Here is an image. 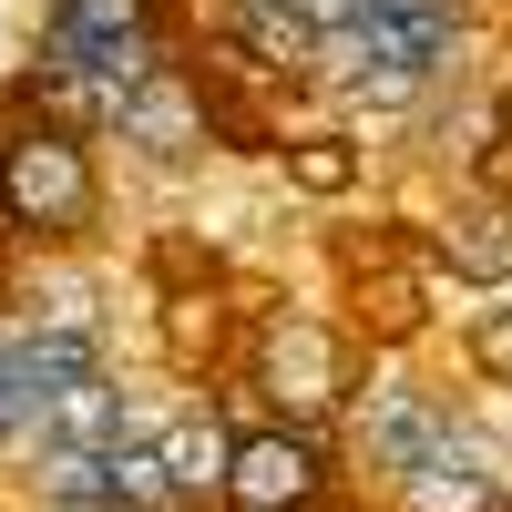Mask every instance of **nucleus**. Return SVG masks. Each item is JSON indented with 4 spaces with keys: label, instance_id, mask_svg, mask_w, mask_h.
<instances>
[{
    "label": "nucleus",
    "instance_id": "obj_1",
    "mask_svg": "<svg viewBox=\"0 0 512 512\" xmlns=\"http://www.w3.org/2000/svg\"><path fill=\"white\" fill-rule=\"evenodd\" d=\"M103 226V154L82 123H62L52 103L11 72L0 82V236L31 256H62Z\"/></svg>",
    "mask_w": 512,
    "mask_h": 512
},
{
    "label": "nucleus",
    "instance_id": "obj_2",
    "mask_svg": "<svg viewBox=\"0 0 512 512\" xmlns=\"http://www.w3.org/2000/svg\"><path fill=\"white\" fill-rule=\"evenodd\" d=\"M379 359L359 349L349 318L328 308H297V297H277V308L246 318V349H236V390L256 400V420H297V431H349V410L369 400Z\"/></svg>",
    "mask_w": 512,
    "mask_h": 512
},
{
    "label": "nucleus",
    "instance_id": "obj_3",
    "mask_svg": "<svg viewBox=\"0 0 512 512\" xmlns=\"http://www.w3.org/2000/svg\"><path fill=\"white\" fill-rule=\"evenodd\" d=\"M338 502H359V472H349L338 431H297V420H246L236 431L216 512H338Z\"/></svg>",
    "mask_w": 512,
    "mask_h": 512
},
{
    "label": "nucleus",
    "instance_id": "obj_4",
    "mask_svg": "<svg viewBox=\"0 0 512 512\" xmlns=\"http://www.w3.org/2000/svg\"><path fill=\"white\" fill-rule=\"evenodd\" d=\"M461 420H472V410H461V400L441 390V379H420L410 359H400V369H379V379H369V400L349 410V431H338V441H349V472H359V492H390V482H410L420 461H431V451L461 431Z\"/></svg>",
    "mask_w": 512,
    "mask_h": 512
},
{
    "label": "nucleus",
    "instance_id": "obj_5",
    "mask_svg": "<svg viewBox=\"0 0 512 512\" xmlns=\"http://www.w3.org/2000/svg\"><path fill=\"white\" fill-rule=\"evenodd\" d=\"M21 492L41 512H175L154 441H41L21 461Z\"/></svg>",
    "mask_w": 512,
    "mask_h": 512
},
{
    "label": "nucleus",
    "instance_id": "obj_6",
    "mask_svg": "<svg viewBox=\"0 0 512 512\" xmlns=\"http://www.w3.org/2000/svg\"><path fill=\"white\" fill-rule=\"evenodd\" d=\"M103 134L134 154L144 175H195V164L216 154V93H205V72L175 52L154 82H134V93L113 103V123H103Z\"/></svg>",
    "mask_w": 512,
    "mask_h": 512
},
{
    "label": "nucleus",
    "instance_id": "obj_7",
    "mask_svg": "<svg viewBox=\"0 0 512 512\" xmlns=\"http://www.w3.org/2000/svg\"><path fill=\"white\" fill-rule=\"evenodd\" d=\"M338 318L359 328V349L379 369H400L431 349L441 328V277L420 267V256H369V267H349V287H338Z\"/></svg>",
    "mask_w": 512,
    "mask_h": 512
},
{
    "label": "nucleus",
    "instance_id": "obj_8",
    "mask_svg": "<svg viewBox=\"0 0 512 512\" xmlns=\"http://www.w3.org/2000/svg\"><path fill=\"white\" fill-rule=\"evenodd\" d=\"M420 267L461 297H512V205L451 185V205L420 216Z\"/></svg>",
    "mask_w": 512,
    "mask_h": 512
},
{
    "label": "nucleus",
    "instance_id": "obj_9",
    "mask_svg": "<svg viewBox=\"0 0 512 512\" xmlns=\"http://www.w3.org/2000/svg\"><path fill=\"white\" fill-rule=\"evenodd\" d=\"M502 482H512V441L502 431H482V420H461V431L420 461L410 482H390V492H369L379 512H492L502 502Z\"/></svg>",
    "mask_w": 512,
    "mask_h": 512
},
{
    "label": "nucleus",
    "instance_id": "obj_10",
    "mask_svg": "<svg viewBox=\"0 0 512 512\" xmlns=\"http://www.w3.org/2000/svg\"><path fill=\"white\" fill-rule=\"evenodd\" d=\"M236 431L246 420H226L216 410V390L205 400H175V410H154V461H164V482H175V512H216V492H226V461H236Z\"/></svg>",
    "mask_w": 512,
    "mask_h": 512
},
{
    "label": "nucleus",
    "instance_id": "obj_11",
    "mask_svg": "<svg viewBox=\"0 0 512 512\" xmlns=\"http://www.w3.org/2000/svg\"><path fill=\"white\" fill-rule=\"evenodd\" d=\"M287 195H308V205H338V195H359L369 185V144L349 134V123H308V134H287Z\"/></svg>",
    "mask_w": 512,
    "mask_h": 512
},
{
    "label": "nucleus",
    "instance_id": "obj_12",
    "mask_svg": "<svg viewBox=\"0 0 512 512\" xmlns=\"http://www.w3.org/2000/svg\"><path fill=\"white\" fill-rule=\"evenodd\" d=\"M451 359H461V379H472V390H502V400H512V297H482V308H461Z\"/></svg>",
    "mask_w": 512,
    "mask_h": 512
},
{
    "label": "nucleus",
    "instance_id": "obj_13",
    "mask_svg": "<svg viewBox=\"0 0 512 512\" xmlns=\"http://www.w3.org/2000/svg\"><path fill=\"white\" fill-rule=\"evenodd\" d=\"M41 441H52V410L31 400V379L11 369V338H0V461H31Z\"/></svg>",
    "mask_w": 512,
    "mask_h": 512
},
{
    "label": "nucleus",
    "instance_id": "obj_14",
    "mask_svg": "<svg viewBox=\"0 0 512 512\" xmlns=\"http://www.w3.org/2000/svg\"><path fill=\"white\" fill-rule=\"evenodd\" d=\"M461 185H472V195H492V205H512V134H502V123H492L472 154H461Z\"/></svg>",
    "mask_w": 512,
    "mask_h": 512
},
{
    "label": "nucleus",
    "instance_id": "obj_15",
    "mask_svg": "<svg viewBox=\"0 0 512 512\" xmlns=\"http://www.w3.org/2000/svg\"><path fill=\"white\" fill-rule=\"evenodd\" d=\"M482 103H492V123H502V134H512V52H502V72H492V93H482Z\"/></svg>",
    "mask_w": 512,
    "mask_h": 512
},
{
    "label": "nucleus",
    "instance_id": "obj_16",
    "mask_svg": "<svg viewBox=\"0 0 512 512\" xmlns=\"http://www.w3.org/2000/svg\"><path fill=\"white\" fill-rule=\"evenodd\" d=\"M502 441H512V400H502Z\"/></svg>",
    "mask_w": 512,
    "mask_h": 512
},
{
    "label": "nucleus",
    "instance_id": "obj_17",
    "mask_svg": "<svg viewBox=\"0 0 512 512\" xmlns=\"http://www.w3.org/2000/svg\"><path fill=\"white\" fill-rule=\"evenodd\" d=\"M492 512H512V482H502V502H492Z\"/></svg>",
    "mask_w": 512,
    "mask_h": 512
}]
</instances>
